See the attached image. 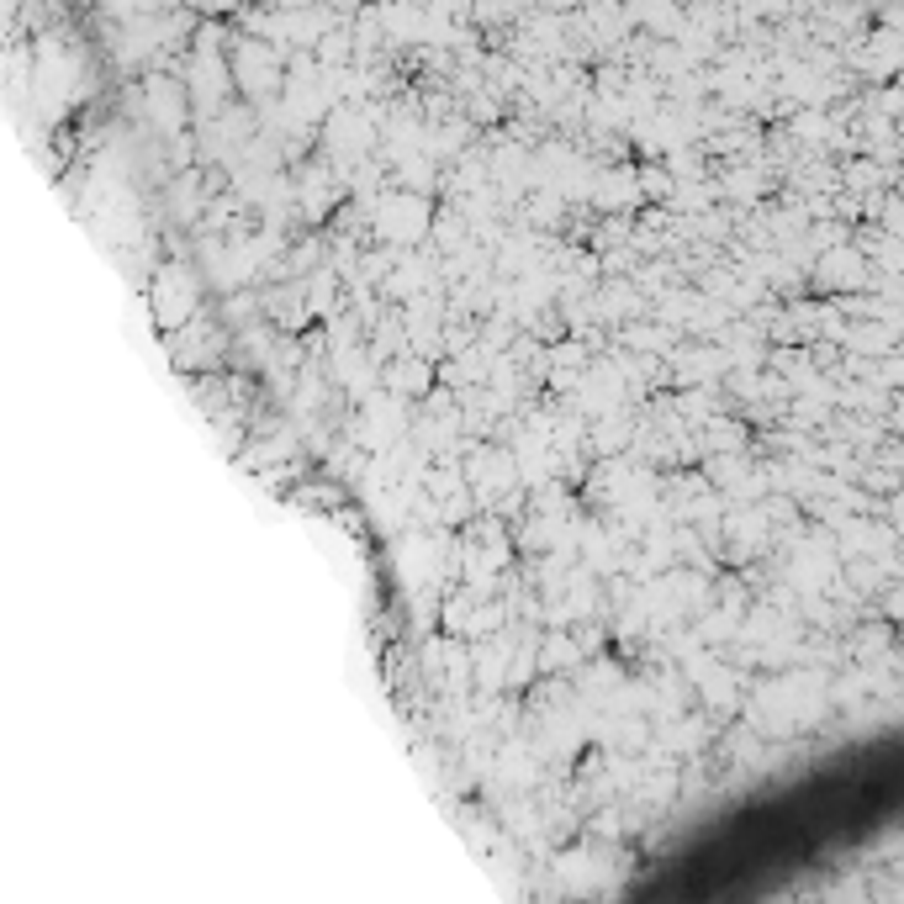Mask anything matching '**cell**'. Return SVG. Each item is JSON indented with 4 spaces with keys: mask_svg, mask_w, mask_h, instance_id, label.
Returning <instances> with one entry per match:
<instances>
[{
    "mask_svg": "<svg viewBox=\"0 0 904 904\" xmlns=\"http://www.w3.org/2000/svg\"><path fill=\"white\" fill-rule=\"evenodd\" d=\"M857 270H862L857 254H852V249H836V254H825V260H820V281H830V286H857V281H862Z\"/></svg>",
    "mask_w": 904,
    "mask_h": 904,
    "instance_id": "1",
    "label": "cell"
}]
</instances>
